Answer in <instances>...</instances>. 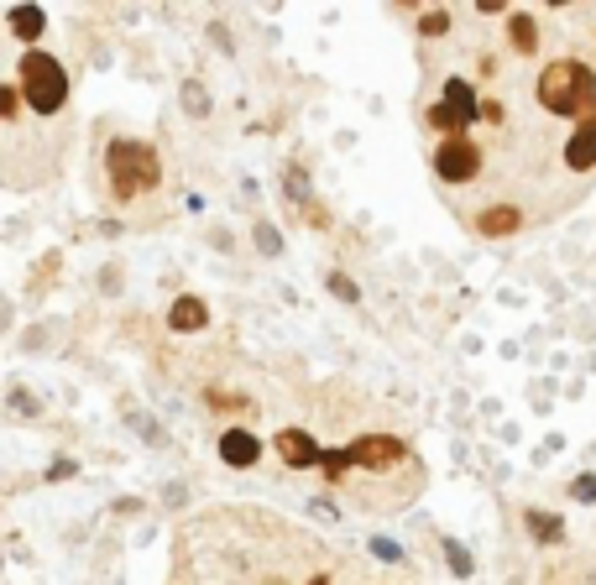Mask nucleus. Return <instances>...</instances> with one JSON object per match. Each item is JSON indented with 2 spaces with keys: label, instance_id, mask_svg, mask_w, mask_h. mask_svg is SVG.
<instances>
[{
  "label": "nucleus",
  "instance_id": "0eeeda50",
  "mask_svg": "<svg viewBox=\"0 0 596 585\" xmlns=\"http://www.w3.org/2000/svg\"><path fill=\"white\" fill-rule=\"evenodd\" d=\"M278 455L304 471V465H319V455H325V450H319V444H314L304 429H283V434H278Z\"/></svg>",
  "mask_w": 596,
  "mask_h": 585
},
{
  "label": "nucleus",
  "instance_id": "f03ea898",
  "mask_svg": "<svg viewBox=\"0 0 596 585\" xmlns=\"http://www.w3.org/2000/svg\"><path fill=\"white\" fill-rule=\"evenodd\" d=\"M105 173H110V189H116V199H136L157 189V178H163V162H157V152L147 142H110L105 152Z\"/></svg>",
  "mask_w": 596,
  "mask_h": 585
},
{
  "label": "nucleus",
  "instance_id": "4468645a",
  "mask_svg": "<svg viewBox=\"0 0 596 585\" xmlns=\"http://www.w3.org/2000/svg\"><path fill=\"white\" fill-rule=\"evenodd\" d=\"M529 528L539 533V544H555L560 538V518H549V512H529Z\"/></svg>",
  "mask_w": 596,
  "mask_h": 585
},
{
  "label": "nucleus",
  "instance_id": "dca6fc26",
  "mask_svg": "<svg viewBox=\"0 0 596 585\" xmlns=\"http://www.w3.org/2000/svg\"><path fill=\"white\" fill-rule=\"evenodd\" d=\"M330 288H335V298H356V283H351L346 272H335V277H330Z\"/></svg>",
  "mask_w": 596,
  "mask_h": 585
},
{
  "label": "nucleus",
  "instance_id": "39448f33",
  "mask_svg": "<svg viewBox=\"0 0 596 585\" xmlns=\"http://www.w3.org/2000/svg\"><path fill=\"white\" fill-rule=\"evenodd\" d=\"M476 168H481V152L466 142V136H450V142L434 152V173L445 183H466V178H476Z\"/></svg>",
  "mask_w": 596,
  "mask_h": 585
},
{
  "label": "nucleus",
  "instance_id": "2eb2a0df",
  "mask_svg": "<svg viewBox=\"0 0 596 585\" xmlns=\"http://www.w3.org/2000/svg\"><path fill=\"white\" fill-rule=\"evenodd\" d=\"M445 554H450V565H455V575H471V559H466V549L455 544V538H445Z\"/></svg>",
  "mask_w": 596,
  "mask_h": 585
},
{
  "label": "nucleus",
  "instance_id": "f257e3e1",
  "mask_svg": "<svg viewBox=\"0 0 596 585\" xmlns=\"http://www.w3.org/2000/svg\"><path fill=\"white\" fill-rule=\"evenodd\" d=\"M539 105L555 115H596V74L576 58H555L539 74Z\"/></svg>",
  "mask_w": 596,
  "mask_h": 585
},
{
  "label": "nucleus",
  "instance_id": "20e7f679",
  "mask_svg": "<svg viewBox=\"0 0 596 585\" xmlns=\"http://www.w3.org/2000/svg\"><path fill=\"white\" fill-rule=\"evenodd\" d=\"M476 121V89L466 79H450L445 84V100L429 110V126H440V131H466Z\"/></svg>",
  "mask_w": 596,
  "mask_h": 585
},
{
  "label": "nucleus",
  "instance_id": "6e6552de",
  "mask_svg": "<svg viewBox=\"0 0 596 585\" xmlns=\"http://www.w3.org/2000/svg\"><path fill=\"white\" fill-rule=\"evenodd\" d=\"M204 324H210L204 298H178L168 309V330H178V335H194V330H204Z\"/></svg>",
  "mask_w": 596,
  "mask_h": 585
},
{
  "label": "nucleus",
  "instance_id": "6ab92c4d",
  "mask_svg": "<svg viewBox=\"0 0 596 585\" xmlns=\"http://www.w3.org/2000/svg\"><path fill=\"white\" fill-rule=\"evenodd\" d=\"M445 27H450V16H445V11H434V16H424V32H429V37H434V32H445Z\"/></svg>",
  "mask_w": 596,
  "mask_h": 585
},
{
  "label": "nucleus",
  "instance_id": "ddd939ff",
  "mask_svg": "<svg viewBox=\"0 0 596 585\" xmlns=\"http://www.w3.org/2000/svg\"><path fill=\"white\" fill-rule=\"evenodd\" d=\"M508 32H513V48H518V53H534V42H539V37H534V21H529V16H513V27H508Z\"/></svg>",
  "mask_w": 596,
  "mask_h": 585
},
{
  "label": "nucleus",
  "instance_id": "5701e85b",
  "mask_svg": "<svg viewBox=\"0 0 596 585\" xmlns=\"http://www.w3.org/2000/svg\"><path fill=\"white\" fill-rule=\"evenodd\" d=\"M309 585H330V580H309Z\"/></svg>",
  "mask_w": 596,
  "mask_h": 585
},
{
  "label": "nucleus",
  "instance_id": "1a4fd4ad",
  "mask_svg": "<svg viewBox=\"0 0 596 585\" xmlns=\"http://www.w3.org/2000/svg\"><path fill=\"white\" fill-rule=\"evenodd\" d=\"M565 162H570V168H576V173H586L591 162H596V115H586V121H581V131L570 136V147H565Z\"/></svg>",
  "mask_w": 596,
  "mask_h": 585
},
{
  "label": "nucleus",
  "instance_id": "f3484780",
  "mask_svg": "<svg viewBox=\"0 0 596 585\" xmlns=\"http://www.w3.org/2000/svg\"><path fill=\"white\" fill-rule=\"evenodd\" d=\"M11 115H16V89L0 84V121H11Z\"/></svg>",
  "mask_w": 596,
  "mask_h": 585
},
{
  "label": "nucleus",
  "instance_id": "9b49d317",
  "mask_svg": "<svg viewBox=\"0 0 596 585\" xmlns=\"http://www.w3.org/2000/svg\"><path fill=\"white\" fill-rule=\"evenodd\" d=\"M11 32L27 42V48H37V37L48 32V16H42L37 6H16V11H11Z\"/></svg>",
  "mask_w": 596,
  "mask_h": 585
},
{
  "label": "nucleus",
  "instance_id": "412c9836",
  "mask_svg": "<svg viewBox=\"0 0 596 585\" xmlns=\"http://www.w3.org/2000/svg\"><path fill=\"white\" fill-rule=\"evenodd\" d=\"M257 241H262V251H278V230L262 225V230H257Z\"/></svg>",
  "mask_w": 596,
  "mask_h": 585
},
{
  "label": "nucleus",
  "instance_id": "f8f14e48",
  "mask_svg": "<svg viewBox=\"0 0 596 585\" xmlns=\"http://www.w3.org/2000/svg\"><path fill=\"white\" fill-rule=\"evenodd\" d=\"M476 230H481V236H508V230H518V209L497 204V209H487V215L476 220Z\"/></svg>",
  "mask_w": 596,
  "mask_h": 585
},
{
  "label": "nucleus",
  "instance_id": "4be33fe9",
  "mask_svg": "<svg viewBox=\"0 0 596 585\" xmlns=\"http://www.w3.org/2000/svg\"><path fill=\"white\" fill-rule=\"evenodd\" d=\"M183 95H189V110H194V115H199V110H210V100H204V95H199V89H194V84H189V89H183Z\"/></svg>",
  "mask_w": 596,
  "mask_h": 585
},
{
  "label": "nucleus",
  "instance_id": "423d86ee",
  "mask_svg": "<svg viewBox=\"0 0 596 585\" xmlns=\"http://www.w3.org/2000/svg\"><path fill=\"white\" fill-rule=\"evenodd\" d=\"M351 465H366V471H393V465L403 460V444L398 439H387V434H366L351 444Z\"/></svg>",
  "mask_w": 596,
  "mask_h": 585
},
{
  "label": "nucleus",
  "instance_id": "9d476101",
  "mask_svg": "<svg viewBox=\"0 0 596 585\" xmlns=\"http://www.w3.org/2000/svg\"><path fill=\"white\" fill-rule=\"evenodd\" d=\"M220 455H225V465H236V471H246V465H251V460L262 455V444L251 439L246 429H231V434L220 439Z\"/></svg>",
  "mask_w": 596,
  "mask_h": 585
},
{
  "label": "nucleus",
  "instance_id": "aec40b11",
  "mask_svg": "<svg viewBox=\"0 0 596 585\" xmlns=\"http://www.w3.org/2000/svg\"><path fill=\"white\" fill-rule=\"evenodd\" d=\"M346 465H351V455H346V450H335V455L325 460V471H330V476H340V471H346Z\"/></svg>",
  "mask_w": 596,
  "mask_h": 585
},
{
  "label": "nucleus",
  "instance_id": "7ed1b4c3",
  "mask_svg": "<svg viewBox=\"0 0 596 585\" xmlns=\"http://www.w3.org/2000/svg\"><path fill=\"white\" fill-rule=\"evenodd\" d=\"M21 100L37 115H58L68 105V74L53 53H42V48L21 53Z\"/></svg>",
  "mask_w": 596,
  "mask_h": 585
},
{
  "label": "nucleus",
  "instance_id": "a211bd4d",
  "mask_svg": "<svg viewBox=\"0 0 596 585\" xmlns=\"http://www.w3.org/2000/svg\"><path fill=\"white\" fill-rule=\"evenodd\" d=\"M570 491H576V497H581V502H596V476H581V481H576V486H570Z\"/></svg>",
  "mask_w": 596,
  "mask_h": 585
}]
</instances>
